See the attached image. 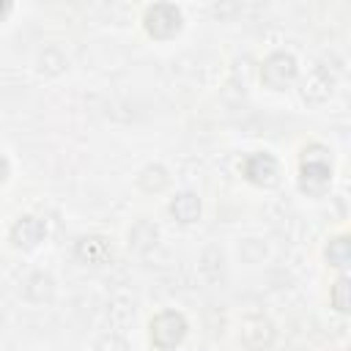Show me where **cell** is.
I'll return each mask as SVG.
<instances>
[{
	"label": "cell",
	"instance_id": "obj_1",
	"mask_svg": "<svg viewBox=\"0 0 351 351\" xmlns=\"http://www.w3.org/2000/svg\"><path fill=\"white\" fill-rule=\"evenodd\" d=\"M332 184V154L324 143H307L299 154V189L304 195H324Z\"/></svg>",
	"mask_w": 351,
	"mask_h": 351
},
{
	"label": "cell",
	"instance_id": "obj_2",
	"mask_svg": "<svg viewBox=\"0 0 351 351\" xmlns=\"http://www.w3.org/2000/svg\"><path fill=\"white\" fill-rule=\"evenodd\" d=\"M148 329H151V332H148L151 346H154L156 351H173V348H178L181 340L186 337L189 324H186L184 313H178V310H162V313H156V315L151 318Z\"/></svg>",
	"mask_w": 351,
	"mask_h": 351
},
{
	"label": "cell",
	"instance_id": "obj_3",
	"mask_svg": "<svg viewBox=\"0 0 351 351\" xmlns=\"http://www.w3.org/2000/svg\"><path fill=\"white\" fill-rule=\"evenodd\" d=\"M140 22L151 38L165 41V38H173L184 27V14L176 3H151V5H145Z\"/></svg>",
	"mask_w": 351,
	"mask_h": 351
},
{
	"label": "cell",
	"instance_id": "obj_4",
	"mask_svg": "<svg viewBox=\"0 0 351 351\" xmlns=\"http://www.w3.org/2000/svg\"><path fill=\"white\" fill-rule=\"evenodd\" d=\"M299 74L296 58L291 52H271L263 63H261V82L269 90H285Z\"/></svg>",
	"mask_w": 351,
	"mask_h": 351
},
{
	"label": "cell",
	"instance_id": "obj_5",
	"mask_svg": "<svg viewBox=\"0 0 351 351\" xmlns=\"http://www.w3.org/2000/svg\"><path fill=\"white\" fill-rule=\"evenodd\" d=\"M241 176L255 186H274L280 181V162L269 151H252L241 159Z\"/></svg>",
	"mask_w": 351,
	"mask_h": 351
},
{
	"label": "cell",
	"instance_id": "obj_6",
	"mask_svg": "<svg viewBox=\"0 0 351 351\" xmlns=\"http://www.w3.org/2000/svg\"><path fill=\"white\" fill-rule=\"evenodd\" d=\"M8 236H11V244L16 250H36L44 241V236H47V225L36 214H22L11 225V233Z\"/></svg>",
	"mask_w": 351,
	"mask_h": 351
},
{
	"label": "cell",
	"instance_id": "obj_7",
	"mask_svg": "<svg viewBox=\"0 0 351 351\" xmlns=\"http://www.w3.org/2000/svg\"><path fill=\"white\" fill-rule=\"evenodd\" d=\"M74 255L80 263L85 266H104L110 258H112V244L107 236L101 233H88V236H80L77 244H74Z\"/></svg>",
	"mask_w": 351,
	"mask_h": 351
},
{
	"label": "cell",
	"instance_id": "obj_8",
	"mask_svg": "<svg viewBox=\"0 0 351 351\" xmlns=\"http://www.w3.org/2000/svg\"><path fill=\"white\" fill-rule=\"evenodd\" d=\"M241 343L250 351H266L274 343V324L266 315H252L241 324Z\"/></svg>",
	"mask_w": 351,
	"mask_h": 351
},
{
	"label": "cell",
	"instance_id": "obj_9",
	"mask_svg": "<svg viewBox=\"0 0 351 351\" xmlns=\"http://www.w3.org/2000/svg\"><path fill=\"white\" fill-rule=\"evenodd\" d=\"M167 211L176 222L181 225H192L200 219V197L195 192H178L170 203H167Z\"/></svg>",
	"mask_w": 351,
	"mask_h": 351
},
{
	"label": "cell",
	"instance_id": "obj_10",
	"mask_svg": "<svg viewBox=\"0 0 351 351\" xmlns=\"http://www.w3.org/2000/svg\"><path fill=\"white\" fill-rule=\"evenodd\" d=\"M332 85H335V80L324 71V69H315L307 80H304V88H302V99L304 101H313V104H321L324 99H329V93H332Z\"/></svg>",
	"mask_w": 351,
	"mask_h": 351
},
{
	"label": "cell",
	"instance_id": "obj_11",
	"mask_svg": "<svg viewBox=\"0 0 351 351\" xmlns=\"http://www.w3.org/2000/svg\"><path fill=\"white\" fill-rule=\"evenodd\" d=\"M25 296H27V302H33V304H44V302H49L52 299V293H55V282H52V277L47 274V271H33L27 280H25Z\"/></svg>",
	"mask_w": 351,
	"mask_h": 351
},
{
	"label": "cell",
	"instance_id": "obj_12",
	"mask_svg": "<svg viewBox=\"0 0 351 351\" xmlns=\"http://www.w3.org/2000/svg\"><path fill=\"white\" fill-rule=\"evenodd\" d=\"M324 255H326V263H329V266H335V269L343 271V269L348 266V261H351V241H348V233L332 236L329 244H326V250H324Z\"/></svg>",
	"mask_w": 351,
	"mask_h": 351
},
{
	"label": "cell",
	"instance_id": "obj_13",
	"mask_svg": "<svg viewBox=\"0 0 351 351\" xmlns=\"http://www.w3.org/2000/svg\"><path fill=\"white\" fill-rule=\"evenodd\" d=\"M167 170L162 165H145L137 176V184L145 189V192H162L167 186Z\"/></svg>",
	"mask_w": 351,
	"mask_h": 351
},
{
	"label": "cell",
	"instance_id": "obj_14",
	"mask_svg": "<svg viewBox=\"0 0 351 351\" xmlns=\"http://www.w3.org/2000/svg\"><path fill=\"white\" fill-rule=\"evenodd\" d=\"M156 236H159V233H156V225L140 219V222H134L132 230H129V247H134V250H148V247L156 244Z\"/></svg>",
	"mask_w": 351,
	"mask_h": 351
},
{
	"label": "cell",
	"instance_id": "obj_15",
	"mask_svg": "<svg viewBox=\"0 0 351 351\" xmlns=\"http://www.w3.org/2000/svg\"><path fill=\"white\" fill-rule=\"evenodd\" d=\"M332 304H335V310H340V313H346L348 310V277L346 274H340L337 277V282L332 285Z\"/></svg>",
	"mask_w": 351,
	"mask_h": 351
},
{
	"label": "cell",
	"instance_id": "obj_16",
	"mask_svg": "<svg viewBox=\"0 0 351 351\" xmlns=\"http://www.w3.org/2000/svg\"><path fill=\"white\" fill-rule=\"evenodd\" d=\"M96 351H129V346H126V340H123L121 335L110 332V335H104V337L96 343Z\"/></svg>",
	"mask_w": 351,
	"mask_h": 351
},
{
	"label": "cell",
	"instance_id": "obj_17",
	"mask_svg": "<svg viewBox=\"0 0 351 351\" xmlns=\"http://www.w3.org/2000/svg\"><path fill=\"white\" fill-rule=\"evenodd\" d=\"M8 170H11V165H8V159H5L3 154H0V184H3L5 178H8Z\"/></svg>",
	"mask_w": 351,
	"mask_h": 351
},
{
	"label": "cell",
	"instance_id": "obj_18",
	"mask_svg": "<svg viewBox=\"0 0 351 351\" xmlns=\"http://www.w3.org/2000/svg\"><path fill=\"white\" fill-rule=\"evenodd\" d=\"M11 8H14V5H11L8 0H0V19H5V16L11 14Z\"/></svg>",
	"mask_w": 351,
	"mask_h": 351
},
{
	"label": "cell",
	"instance_id": "obj_19",
	"mask_svg": "<svg viewBox=\"0 0 351 351\" xmlns=\"http://www.w3.org/2000/svg\"><path fill=\"white\" fill-rule=\"evenodd\" d=\"M0 326H3V313H0Z\"/></svg>",
	"mask_w": 351,
	"mask_h": 351
}]
</instances>
